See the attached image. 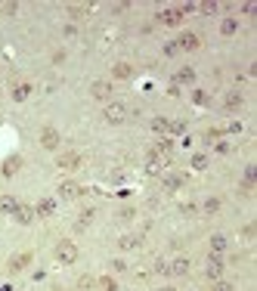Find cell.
Segmentation results:
<instances>
[{
  "instance_id": "obj_5",
  "label": "cell",
  "mask_w": 257,
  "mask_h": 291,
  "mask_svg": "<svg viewBox=\"0 0 257 291\" xmlns=\"http://www.w3.org/2000/svg\"><path fill=\"white\" fill-rule=\"evenodd\" d=\"M59 167H62V170H78L81 167V155H78V152H65V155H59Z\"/></svg>"
},
{
  "instance_id": "obj_16",
  "label": "cell",
  "mask_w": 257,
  "mask_h": 291,
  "mask_svg": "<svg viewBox=\"0 0 257 291\" xmlns=\"http://www.w3.org/2000/svg\"><path fill=\"white\" fill-rule=\"evenodd\" d=\"M226 245H229V242H226V236H211V251H214V254H223V251H226Z\"/></svg>"
},
{
  "instance_id": "obj_19",
  "label": "cell",
  "mask_w": 257,
  "mask_h": 291,
  "mask_svg": "<svg viewBox=\"0 0 257 291\" xmlns=\"http://www.w3.org/2000/svg\"><path fill=\"white\" fill-rule=\"evenodd\" d=\"M223 106H226V109H239V106H242V93H236V90H233V93H226Z\"/></svg>"
},
{
  "instance_id": "obj_24",
  "label": "cell",
  "mask_w": 257,
  "mask_h": 291,
  "mask_svg": "<svg viewBox=\"0 0 257 291\" xmlns=\"http://www.w3.org/2000/svg\"><path fill=\"white\" fill-rule=\"evenodd\" d=\"M99 291H118V285H115V279H109V276H102V279H99Z\"/></svg>"
},
{
  "instance_id": "obj_15",
  "label": "cell",
  "mask_w": 257,
  "mask_h": 291,
  "mask_svg": "<svg viewBox=\"0 0 257 291\" xmlns=\"http://www.w3.org/2000/svg\"><path fill=\"white\" fill-rule=\"evenodd\" d=\"M236 31H239V22L236 19H223V22H220V34H223V37H233Z\"/></svg>"
},
{
  "instance_id": "obj_20",
  "label": "cell",
  "mask_w": 257,
  "mask_h": 291,
  "mask_svg": "<svg viewBox=\"0 0 257 291\" xmlns=\"http://www.w3.org/2000/svg\"><path fill=\"white\" fill-rule=\"evenodd\" d=\"M112 72H115V78H130V74H133V68L127 65V62H118V65L112 68Z\"/></svg>"
},
{
  "instance_id": "obj_11",
  "label": "cell",
  "mask_w": 257,
  "mask_h": 291,
  "mask_svg": "<svg viewBox=\"0 0 257 291\" xmlns=\"http://www.w3.org/2000/svg\"><path fill=\"white\" fill-rule=\"evenodd\" d=\"M31 263V254H16V257L10 260V273H19V270H25Z\"/></svg>"
},
{
  "instance_id": "obj_17",
  "label": "cell",
  "mask_w": 257,
  "mask_h": 291,
  "mask_svg": "<svg viewBox=\"0 0 257 291\" xmlns=\"http://www.w3.org/2000/svg\"><path fill=\"white\" fill-rule=\"evenodd\" d=\"M19 164H22V158H6V161H3V167H0V170H3L6 177H13L16 170H19Z\"/></svg>"
},
{
  "instance_id": "obj_7",
  "label": "cell",
  "mask_w": 257,
  "mask_h": 291,
  "mask_svg": "<svg viewBox=\"0 0 257 291\" xmlns=\"http://www.w3.org/2000/svg\"><path fill=\"white\" fill-rule=\"evenodd\" d=\"M84 189L78 183H72V180H65V183H59V195H62V199H78Z\"/></svg>"
},
{
  "instance_id": "obj_27",
  "label": "cell",
  "mask_w": 257,
  "mask_h": 291,
  "mask_svg": "<svg viewBox=\"0 0 257 291\" xmlns=\"http://www.w3.org/2000/svg\"><path fill=\"white\" fill-rule=\"evenodd\" d=\"M152 130H155V133H165V130H167V121H165V118H155V121H152Z\"/></svg>"
},
{
  "instance_id": "obj_9",
  "label": "cell",
  "mask_w": 257,
  "mask_h": 291,
  "mask_svg": "<svg viewBox=\"0 0 257 291\" xmlns=\"http://www.w3.org/2000/svg\"><path fill=\"white\" fill-rule=\"evenodd\" d=\"M53 211H56V201H53V199H40L37 208H34V214H37V217H50Z\"/></svg>"
},
{
  "instance_id": "obj_1",
  "label": "cell",
  "mask_w": 257,
  "mask_h": 291,
  "mask_svg": "<svg viewBox=\"0 0 257 291\" xmlns=\"http://www.w3.org/2000/svg\"><path fill=\"white\" fill-rule=\"evenodd\" d=\"M102 118H106L109 124H124L127 121V106H121V102H109Z\"/></svg>"
},
{
  "instance_id": "obj_32",
  "label": "cell",
  "mask_w": 257,
  "mask_h": 291,
  "mask_svg": "<svg viewBox=\"0 0 257 291\" xmlns=\"http://www.w3.org/2000/svg\"><path fill=\"white\" fill-rule=\"evenodd\" d=\"M165 53H167V56H177V53H180V47H177V40H170V44L165 47Z\"/></svg>"
},
{
  "instance_id": "obj_6",
  "label": "cell",
  "mask_w": 257,
  "mask_h": 291,
  "mask_svg": "<svg viewBox=\"0 0 257 291\" xmlns=\"http://www.w3.org/2000/svg\"><path fill=\"white\" fill-rule=\"evenodd\" d=\"M40 146H44V149H59V130L44 127V133H40Z\"/></svg>"
},
{
  "instance_id": "obj_34",
  "label": "cell",
  "mask_w": 257,
  "mask_h": 291,
  "mask_svg": "<svg viewBox=\"0 0 257 291\" xmlns=\"http://www.w3.org/2000/svg\"><path fill=\"white\" fill-rule=\"evenodd\" d=\"M112 270H115V273H124V270H127V263H124V260H115V263H112Z\"/></svg>"
},
{
  "instance_id": "obj_3",
  "label": "cell",
  "mask_w": 257,
  "mask_h": 291,
  "mask_svg": "<svg viewBox=\"0 0 257 291\" xmlns=\"http://www.w3.org/2000/svg\"><path fill=\"white\" fill-rule=\"evenodd\" d=\"M204 276L208 279H220L223 276V260H220V254H211L208 263H204Z\"/></svg>"
},
{
  "instance_id": "obj_22",
  "label": "cell",
  "mask_w": 257,
  "mask_h": 291,
  "mask_svg": "<svg viewBox=\"0 0 257 291\" xmlns=\"http://www.w3.org/2000/svg\"><path fill=\"white\" fill-rule=\"evenodd\" d=\"M165 183H167V189H180V186H183V177L167 174V177H165Z\"/></svg>"
},
{
  "instance_id": "obj_31",
  "label": "cell",
  "mask_w": 257,
  "mask_h": 291,
  "mask_svg": "<svg viewBox=\"0 0 257 291\" xmlns=\"http://www.w3.org/2000/svg\"><path fill=\"white\" fill-rule=\"evenodd\" d=\"M118 245H121L124 251H127V248H136V238H133V236H124V238H121V242H118Z\"/></svg>"
},
{
  "instance_id": "obj_29",
  "label": "cell",
  "mask_w": 257,
  "mask_h": 291,
  "mask_svg": "<svg viewBox=\"0 0 257 291\" xmlns=\"http://www.w3.org/2000/svg\"><path fill=\"white\" fill-rule=\"evenodd\" d=\"M211 291H236V288H233V282H214Z\"/></svg>"
},
{
  "instance_id": "obj_28",
  "label": "cell",
  "mask_w": 257,
  "mask_h": 291,
  "mask_svg": "<svg viewBox=\"0 0 257 291\" xmlns=\"http://www.w3.org/2000/svg\"><path fill=\"white\" fill-rule=\"evenodd\" d=\"M167 130H174V133H183V130H186V121H167Z\"/></svg>"
},
{
  "instance_id": "obj_13",
  "label": "cell",
  "mask_w": 257,
  "mask_h": 291,
  "mask_svg": "<svg viewBox=\"0 0 257 291\" xmlns=\"http://www.w3.org/2000/svg\"><path fill=\"white\" fill-rule=\"evenodd\" d=\"M16 208H19V201L13 195H0V214H16Z\"/></svg>"
},
{
  "instance_id": "obj_10",
  "label": "cell",
  "mask_w": 257,
  "mask_h": 291,
  "mask_svg": "<svg viewBox=\"0 0 257 291\" xmlns=\"http://www.w3.org/2000/svg\"><path fill=\"white\" fill-rule=\"evenodd\" d=\"M90 93H93L96 99H109V96H112V87H109L106 81H96V84L90 87Z\"/></svg>"
},
{
  "instance_id": "obj_35",
  "label": "cell",
  "mask_w": 257,
  "mask_h": 291,
  "mask_svg": "<svg viewBox=\"0 0 257 291\" xmlns=\"http://www.w3.org/2000/svg\"><path fill=\"white\" fill-rule=\"evenodd\" d=\"M158 291H177V288H170V285H165V288H158Z\"/></svg>"
},
{
  "instance_id": "obj_25",
  "label": "cell",
  "mask_w": 257,
  "mask_h": 291,
  "mask_svg": "<svg viewBox=\"0 0 257 291\" xmlns=\"http://www.w3.org/2000/svg\"><path fill=\"white\" fill-rule=\"evenodd\" d=\"M202 208H204V214H217V208H220V199H208V201L202 204Z\"/></svg>"
},
{
  "instance_id": "obj_30",
  "label": "cell",
  "mask_w": 257,
  "mask_h": 291,
  "mask_svg": "<svg viewBox=\"0 0 257 291\" xmlns=\"http://www.w3.org/2000/svg\"><path fill=\"white\" fill-rule=\"evenodd\" d=\"M199 10H202L204 16H214V13H217V10H220V6H217V3H202V6H199Z\"/></svg>"
},
{
  "instance_id": "obj_33",
  "label": "cell",
  "mask_w": 257,
  "mask_h": 291,
  "mask_svg": "<svg viewBox=\"0 0 257 291\" xmlns=\"http://www.w3.org/2000/svg\"><path fill=\"white\" fill-rule=\"evenodd\" d=\"M90 220H93V211H84V214H81V226H87Z\"/></svg>"
},
{
  "instance_id": "obj_8",
  "label": "cell",
  "mask_w": 257,
  "mask_h": 291,
  "mask_svg": "<svg viewBox=\"0 0 257 291\" xmlns=\"http://www.w3.org/2000/svg\"><path fill=\"white\" fill-rule=\"evenodd\" d=\"M16 220H19V223H31L34 217H37V214H34V208L31 204H19V208H16V214H13Z\"/></svg>"
},
{
  "instance_id": "obj_26",
  "label": "cell",
  "mask_w": 257,
  "mask_h": 291,
  "mask_svg": "<svg viewBox=\"0 0 257 291\" xmlns=\"http://www.w3.org/2000/svg\"><path fill=\"white\" fill-rule=\"evenodd\" d=\"M192 167L195 170H204V167H208V155H192Z\"/></svg>"
},
{
  "instance_id": "obj_12",
  "label": "cell",
  "mask_w": 257,
  "mask_h": 291,
  "mask_svg": "<svg viewBox=\"0 0 257 291\" xmlns=\"http://www.w3.org/2000/svg\"><path fill=\"white\" fill-rule=\"evenodd\" d=\"M158 19L165 22V25H180V22H183V13H180V10H165Z\"/></svg>"
},
{
  "instance_id": "obj_18",
  "label": "cell",
  "mask_w": 257,
  "mask_h": 291,
  "mask_svg": "<svg viewBox=\"0 0 257 291\" xmlns=\"http://www.w3.org/2000/svg\"><path fill=\"white\" fill-rule=\"evenodd\" d=\"M174 81H177V84H192V81H195V72H192V68H180Z\"/></svg>"
},
{
  "instance_id": "obj_4",
  "label": "cell",
  "mask_w": 257,
  "mask_h": 291,
  "mask_svg": "<svg viewBox=\"0 0 257 291\" xmlns=\"http://www.w3.org/2000/svg\"><path fill=\"white\" fill-rule=\"evenodd\" d=\"M177 47L180 50H199L202 47V37H199V34H192V31H183V34H180V40H177Z\"/></svg>"
},
{
  "instance_id": "obj_23",
  "label": "cell",
  "mask_w": 257,
  "mask_h": 291,
  "mask_svg": "<svg viewBox=\"0 0 257 291\" xmlns=\"http://www.w3.org/2000/svg\"><path fill=\"white\" fill-rule=\"evenodd\" d=\"M28 93H31V87H28V84H19V87L13 90V99H19V102H22L25 96H28Z\"/></svg>"
},
{
  "instance_id": "obj_14",
  "label": "cell",
  "mask_w": 257,
  "mask_h": 291,
  "mask_svg": "<svg viewBox=\"0 0 257 291\" xmlns=\"http://www.w3.org/2000/svg\"><path fill=\"white\" fill-rule=\"evenodd\" d=\"M170 273H174V276H186V273H189V260H186V257H177L174 263H170Z\"/></svg>"
},
{
  "instance_id": "obj_2",
  "label": "cell",
  "mask_w": 257,
  "mask_h": 291,
  "mask_svg": "<svg viewBox=\"0 0 257 291\" xmlns=\"http://www.w3.org/2000/svg\"><path fill=\"white\" fill-rule=\"evenodd\" d=\"M56 260L59 263H74L78 260V245L74 242H59L56 245Z\"/></svg>"
},
{
  "instance_id": "obj_21",
  "label": "cell",
  "mask_w": 257,
  "mask_h": 291,
  "mask_svg": "<svg viewBox=\"0 0 257 291\" xmlns=\"http://www.w3.org/2000/svg\"><path fill=\"white\" fill-rule=\"evenodd\" d=\"M161 167H165V158H158L155 152H152V155H149V170H152V174H158Z\"/></svg>"
}]
</instances>
